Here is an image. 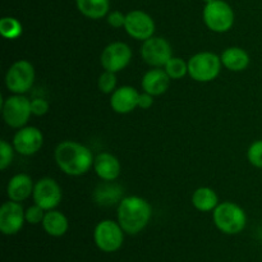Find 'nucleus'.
Listing matches in <instances>:
<instances>
[{
  "mask_svg": "<svg viewBox=\"0 0 262 262\" xmlns=\"http://www.w3.org/2000/svg\"><path fill=\"white\" fill-rule=\"evenodd\" d=\"M58 168L69 177H81L94 166V155L87 146L76 141H63L54 151Z\"/></svg>",
  "mask_w": 262,
  "mask_h": 262,
  "instance_id": "obj_1",
  "label": "nucleus"
},
{
  "mask_svg": "<svg viewBox=\"0 0 262 262\" xmlns=\"http://www.w3.org/2000/svg\"><path fill=\"white\" fill-rule=\"evenodd\" d=\"M152 217V207L140 196L123 197L118 204L117 222L125 234L136 235L142 232Z\"/></svg>",
  "mask_w": 262,
  "mask_h": 262,
  "instance_id": "obj_2",
  "label": "nucleus"
},
{
  "mask_svg": "<svg viewBox=\"0 0 262 262\" xmlns=\"http://www.w3.org/2000/svg\"><path fill=\"white\" fill-rule=\"evenodd\" d=\"M212 220L217 230L228 235L239 234L247 225L246 211L235 202L225 201L212 211Z\"/></svg>",
  "mask_w": 262,
  "mask_h": 262,
  "instance_id": "obj_3",
  "label": "nucleus"
},
{
  "mask_svg": "<svg viewBox=\"0 0 262 262\" xmlns=\"http://www.w3.org/2000/svg\"><path fill=\"white\" fill-rule=\"evenodd\" d=\"M222 67L219 55L211 51H201L188 59V76L196 82L207 83L217 78Z\"/></svg>",
  "mask_w": 262,
  "mask_h": 262,
  "instance_id": "obj_4",
  "label": "nucleus"
},
{
  "mask_svg": "<svg viewBox=\"0 0 262 262\" xmlns=\"http://www.w3.org/2000/svg\"><path fill=\"white\" fill-rule=\"evenodd\" d=\"M125 232L114 220L105 219L97 223L94 229V242L104 253H114L123 247Z\"/></svg>",
  "mask_w": 262,
  "mask_h": 262,
  "instance_id": "obj_5",
  "label": "nucleus"
},
{
  "mask_svg": "<svg viewBox=\"0 0 262 262\" xmlns=\"http://www.w3.org/2000/svg\"><path fill=\"white\" fill-rule=\"evenodd\" d=\"M202 18L210 31L224 33L232 30L235 15L233 8L224 0H215L205 5Z\"/></svg>",
  "mask_w": 262,
  "mask_h": 262,
  "instance_id": "obj_6",
  "label": "nucleus"
},
{
  "mask_svg": "<svg viewBox=\"0 0 262 262\" xmlns=\"http://www.w3.org/2000/svg\"><path fill=\"white\" fill-rule=\"evenodd\" d=\"M36 72L31 61L26 59L14 61L5 74V86L10 94L25 95L35 83Z\"/></svg>",
  "mask_w": 262,
  "mask_h": 262,
  "instance_id": "obj_7",
  "label": "nucleus"
},
{
  "mask_svg": "<svg viewBox=\"0 0 262 262\" xmlns=\"http://www.w3.org/2000/svg\"><path fill=\"white\" fill-rule=\"evenodd\" d=\"M3 119L14 129L26 127L32 115L31 100L25 95H14L7 97L2 104Z\"/></svg>",
  "mask_w": 262,
  "mask_h": 262,
  "instance_id": "obj_8",
  "label": "nucleus"
},
{
  "mask_svg": "<svg viewBox=\"0 0 262 262\" xmlns=\"http://www.w3.org/2000/svg\"><path fill=\"white\" fill-rule=\"evenodd\" d=\"M141 56L143 61L152 68H164L173 58V49L166 38L152 36L143 41L141 46Z\"/></svg>",
  "mask_w": 262,
  "mask_h": 262,
  "instance_id": "obj_9",
  "label": "nucleus"
},
{
  "mask_svg": "<svg viewBox=\"0 0 262 262\" xmlns=\"http://www.w3.org/2000/svg\"><path fill=\"white\" fill-rule=\"evenodd\" d=\"M130 60H132V49L128 43L122 41H115L105 46L100 56V63L104 71L114 72V73L127 68Z\"/></svg>",
  "mask_w": 262,
  "mask_h": 262,
  "instance_id": "obj_10",
  "label": "nucleus"
},
{
  "mask_svg": "<svg viewBox=\"0 0 262 262\" xmlns=\"http://www.w3.org/2000/svg\"><path fill=\"white\" fill-rule=\"evenodd\" d=\"M32 199L33 202L42 207L45 211H50L59 206L63 199V192L55 179L45 177L35 183Z\"/></svg>",
  "mask_w": 262,
  "mask_h": 262,
  "instance_id": "obj_11",
  "label": "nucleus"
},
{
  "mask_svg": "<svg viewBox=\"0 0 262 262\" xmlns=\"http://www.w3.org/2000/svg\"><path fill=\"white\" fill-rule=\"evenodd\" d=\"M124 30L132 38L138 41H146L155 33V20L148 13L143 10H132L127 13Z\"/></svg>",
  "mask_w": 262,
  "mask_h": 262,
  "instance_id": "obj_12",
  "label": "nucleus"
},
{
  "mask_svg": "<svg viewBox=\"0 0 262 262\" xmlns=\"http://www.w3.org/2000/svg\"><path fill=\"white\" fill-rule=\"evenodd\" d=\"M26 223V210L20 202L9 200L0 207V232L4 235H15Z\"/></svg>",
  "mask_w": 262,
  "mask_h": 262,
  "instance_id": "obj_13",
  "label": "nucleus"
},
{
  "mask_svg": "<svg viewBox=\"0 0 262 262\" xmlns=\"http://www.w3.org/2000/svg\"><path fill=\"white\" fill-rule=\"evenodd\" d=\"M12 145L15 152L23 156H32L42 147L43 135L37 127H22L15 132Z\"/></svg>",
  "mask_w": 262,
  "mask_h": 262,
  "instance_id": "obj_14",
  "label": "nucleus"
},
{
  "mask_svg": "<svg viewBox=\"0 0 262 262\" xmlns=\"http://www.w3.org/2000/svg\"><path fill=\"white\" fill-rule=\"evenodd\" d=\"M140 92L132 86L118 87L110 96V106L118 114H129L138 107Z\"/></svg>",
  "mask_w": 262,
  "mask_h": 262,
  "instance_id": "obj_15",
  "label": "nucleus"
},
{
  "mask_svg": "<svg viewBox=\"0 0 262 262\" xmlns=\"http://www.w3.org/2000/svg\"><path fill=\"white\" fill-rule=\"evenodd\" d=\"M94 170L96 176L104 182H114L122 173V165L117 156L110 152H100L95 156Z\"/></svg>",
  "mask_w": 262,
  "mask_h": 262,
  "instance_id": "obj_16",
  "label": "nucleus"
},
{
  "mask_svg": "<svg viewBox=\"0 0 262 262\" xmlns=\"http://www.w3.org/2000/svg\"><path fill=\"white\" fill-rule=\"evenodd\" d=\"M170 77L164 68H152L146 72L142 77V90L152 96H160L168 91L170 86Z\"/></svg>",
  "mask_w": 262,
  "mask_h": 262,
  "instance_id": "obj_17",
  "label": "nucleus"
},
{
  "mask_svg": "<svg viewBox=\"0 0 262 262\" xmlns=\"http://www.w3.org/2000/svg\"><path fill=\"white\" fill-rule=\"evenodd\" d=\"M35 183L28 174H15L9 179L7 186L8 199L15 202H23L32 196Z\"/></svg>",
  "mask_w": 262,
  "mask_h": 262,
  "instance_id": "obj_18",
  "label": "nucleus"
},
{
  "mask_svg": "<svg viewBox=\"0 0 262 262\" xmlns=\"http://www.w3.org/2000/svg\"><path fill=\"white\" fill-rule=\"evenodd\" d=\"M223 67L230 72H243L250 66V55L247 51L238 46L225 49L220 55Z\"/></svg>",
  "mask_w": 262,
  "mask_h": 262,
  "instance_id": "obj_19",
  "label": "nucleus"
},
{
  "mask_svg": "<svg viewBox=\"0 0 262 262\" xmlns=\"http://www.w3.org/2000/svg\"><path fill=\"white\" fill-rule=\"evenodd\" d=\"M41 225H42L46 234L54 238L63 237L69 229L68 217L61 211H58V210L46 211L45 217H43Z\"/></svg>",
  "mask_w": 262,
  "mask_h": 262,
  "instance_id": "obj_20",
  "label": "nucleus"
},
{
  "mask_svg": "<svg viewBox=\"0 0 262 262\" xmlns=\"http://www.w3.org/2000/svg\"><path fill=\"white\" fill-rule=\"evenodd\" d=\"M192 205L201 212H211L216 209L219 202L217 193L210 187H200L192 194Z\"/></svg>",
  "mask_w": 262,
  "mask_h": 262,
  "instance_id": "obj_21",
  "label": "nucleus"
},
{
  "mask_svg": "<svg viewBox=\"0 0 262 262\" xmlns=\"http://www.w3.org/2000/svg\"><path fill=\"white\" fill-rule=\"evenodd\" d=\"M79 13L90 19H101L109 14L110 0H76Z\"/></svg>",
  "mask_w": 262,
  "mask_h": 262,
  "instance_id": "obj_22",
  "label": "nucleus"
},
{
  "mask_svg": "<svg viewBox=\"0 0 262 262\" xmlns=\"http://www.w3.org/2000/svg\"><path fill=\"white\" fill-rule=\"evenodd\" d=\"M95 199L100 205L110 206V205L120 202V189L117 186H101L96 189Z\"/></svg>",
  "mask_w": 262,
  "mask_h": 262,
  "instance_id": "obj_23",
  "label": "nucleus"
},
{
  "mask_svg": "<svg viewBox=\"0 0 262 262\" xmlns=\"http://www.w3.org/2000/svg\"><path fill=\"white\" fill-rule=\"evenodd\" d=\"M23 32L22 23L14 17H4L0 20V33L4 38L15 40Z\"/></svg>",
  "mask_w": 262,
  "mask_h": 262,
  "instance_id": "obj_24",
  "label": "nucleus"
},
{
  "mask_svg": "<svg viewBox=\"0 0 262 262\" xmlns=\"http://www.w3.org/2000/svg\"><path fill=\"white\" fill-rule=\"evenodd\" d=\"M164 69H165V72L168 73V76L170 77V79L178 81V79L184 78V77L188 74V61L179 58V56H173V58L165 64Z\"/></svg>",
  "mask_w": 262,
  "mask_h": 262,
  "instance_id": "obj_25",
  "label": "nucleus"
},
{
  "mask_svg": "<svg viewBox=\"0 0 262 262\" xmlns=\"http://www.w3.org/2000/svg\"><path fill=\"white\" fill-rule=\"evenodd\" d=\"M117 83V73H114V72L104 71L99 76V79H97V87H99L102 94L106 95H112L118 89Z\"/></svg>",
  "mask_w": 262,
  "mask_h": 262,
  "instance_id": "obj_26",
  "label": "nucleus"
},
{
  "mask_svg": "<svg viewBox=\"0 0 262 262\" xmlns=\"http://www.w3.org/2000/svg\"><path fill=\"white\" fill-rule=\"evenodd\" d=\"M14 147L5 140L0 141V169L5 170L14 158Z\"/></svg>",
  "mask_w": 262,
  "mask_h": 262,
  "instance_id": "obj_27",
  "label": "nucleus"
},
{
  "mask_svg": "<svg viewBox=\"0 0 262 262\" xmlns=\"http://www.w3.org/2000/svg\"><path fill=\"white\" fill-rule=\"evenodd\" d=\"M247 159L251 165L262 169V140L255 141L247 150Z\"/></svg>",
  "mask_w": 262,
  "mask_h": 262,
  "instance_id": "obj_28",
  "label": "nucleus"
},
{
  "mask_svg": "<svg viewBox=\"0 0 262 262\" xmlns=\"http://www.w3.org/2000/svg\"><path fill=\"white\" fill-rule=\"evenodd\" d=\"M45 214L46 211L42 209V207L33 204L32 206H30L27 210H26V223H28V224L31 225L41 224L43 217H45Z\"/></svg>",
  "mask_w": 262,
  "mask_h": 262,
  "instance_id": "obj_29",
  "label": "nucleus"
},
{
  "mask_svg": "<svg viewBox=\"0 0 262 262\" xmlns=\"http://www.w3.org/2000/svg\"><path fill=\"white\" fill-rule=\"evenodd\" d=\"M50 109V104L48 100L41 99V97H36V99L31 100V110H32V115L36 117H42Z\"/></svg>",
  "mask_w": 262,
  "mask_h": 262,
  "instance_id": "obj_30",
  "label": "nucleus"
},
{
  "mask_svg": "<svg viewBox=\"0 0 262 262\" xmlns=\"http://www.w3.org/2000/svg\"><path fill=\"white\" fill-rule=\"evenodd\" d=\"M125 17H127V14H123L119 10H113V12H109V14L106 15V19L110 27L124 28Z\"/></svg>",
  "mask_w": 262,
  "mask_h": 262,
  "instance_id": "obj_31",
  "label": "nucleus"
},
{
  "mask_svg": "<svg viewBox=\"0 0 262 262\" xmlns=\"http://www.w3.org/2000/svg\"><path fill=\"white\" fill-rule=\"evenodd\" d=\"M154 97L155 96H152V95L143 91L142 94H140V99H138V107H141V109L143 110L150 109V107L154 105Z\"/></svg>",
  "mask_w": 262,
  "mask_h": 262,
  "instance_id": "obj_32",
  "label": "nucleus"
},
{
  "mask_svg": "<svg viewBox=\"0 0 262 262\" xmlns=\"http://www.w3.org/2000/svg\"><path fill=\"white\" fill-rule=\"evenodd\" d=\"M205 3H206V4H209V3H212V2H215V0H204Z\"/></svg>",
  "mask_w": 262,
  "mask_h": 262,
  "instance_id": "obj_33",
  "label": "nucleus"
}]
</instances>
